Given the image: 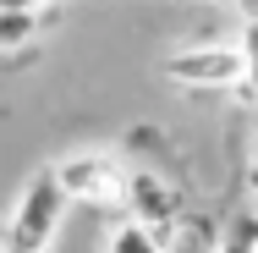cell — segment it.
Returning a JSON list of instances; mask_svg holds the SVG:
<instances>
[{"label": "cell", "mask_w": 258, "mask_h": 253, "mask_svg": "<svg viewBox=\"0 0 258 253\" xmlns=\"http://www.w3.org/2000/svg\"><path fill=\"white\" fill-rule=\"evenodd\" d=\"M66 182H60V171H39L28 187H22V198L11 209V231H6V248H22V253H44L55 237V226H60V209H66Z\"/></svg>", "instance_id": "1"}, {"label": "cell", "mask_w": 258, "mask_h": 253, "mask_svg": "<svg viewBox=\"0 0 258 253\" xmlns=\"http://www.w3.org/2000/svg\"><path fill=\"white\" fill-rule=\"evenodd\" d=\"M55 171H60L66 193H72L77 204H94V209H126V198H132V176L121 171L115 154H104V149L72 154V160H60Z\"/></svg>", "instance_id": "2"}, {"label": "cell", "mask_w": 258, "mask_h": 253, "mask_svg": "<svg viewBox=\"0 0 258 253\" xmlns=\"http://www.w3.org/2000/svg\"><path fill=\"white\" fill-rule=\"evenodd\" d=\"M165 77L181 88H242L247 55H242V44H192L165 61Z\"/></svg>", "instance_id": "3"}, {"label": "cell", "mask_w": 258, "mask_h": 253, "mask_svg": "<svg viewBox=\"0 0 258 253\" xmlns=\"http://www.w3.org/2000/svg\"><path fill=\"white\" fill-rule=\"evenodd\" d=\"M132 220H143V226H154L159 237H176V226H181V198L170 193V182L154 176V171H132Z\"/></svg>", "instance_id": "4"}, {"label": "cell", "mask_w": 258, "mask_h": 253, "mask_svg": "<svg viewBox=\"0 0 258 253\" xmlns=\"http://www.w3.org/2000/svg\"><path fill=\"white\" fill-rule=\"evenodd\" d=\"M39 28H44V11L39 6H0V50L6 55H17Z\"/></svg>", "instance_id": "5"}, {"label": "cell", "mask_w": 258, "mask_h": 253, "mask_svg": "<svg viewBox=\"0 0 258 253\" xmlns=\"http://www.w3.org/2000/svg\"><path fill=\"white\" fill-rule=\"evenodd\" d=\"M110 253H170V248H165V237H159L154 226H143V220H126V226H115V237H110Z\"/></svg>", "instance_id": "6"}, {"label": "cell", "mask_w": 258, "mask_h": 253, "mask_svg": "<svg viewBox=\"0 0 258 253\" xmlns=\"http://www.w3.org/2000/svg\"><path fill=\"white\" fill-rule=\"evenodd\" d=\"M242 55H247V77H242V88H236V94L258 105V22L242 28Z\"/></svg>", "instance_id": "7"}, {"label": "cell", "mask_w": 258, "mask_h": 253, "mask_svg": "<svg viewBox=\"0 0 258 253\" xmlns=\"http://www.w3.org/2000/svg\"><path fill=\"white\" fill-rule=\"evenodd\" d=\"M225 253H258V215H236V220H231Z\"/></svg>", "instance_id": "8"}, {"label": "cell", "mask_w": 258, "mask_h": 253, "mask_svg": "<svg viewBox=\"0 0 258 253\" xmlns=\"http://www.w3.org/2000/svg\"><path fill=\"white\" fill-rule=\"evenodd\" d=\"M247 187L258 193V138H253V165H247Z\"/></svg>", "instance_id": "9"}, {"label": "cell", "mask_w": 258, "mask_h": 253, "mask_svg": "<svg viewBox=\"0 0 258 253\" xmlns=\"http://www.w3.org/2000/svg\"><path fill=\"white\" fill-rule=\"evenodd\" d=\"M236 11H242L247 22H258V0H236Z\"/></svg>", "instance_id": "10"}, {"label": "cell", "mask_w": 258, "mask_h": 253, "mask_svg": "<svg viewBox=\"0 0 258 253\" xmlns=\"http://www.w3.org/2000/svg\"><path fill=\"white\" fill-rule=\"evenodd\" d=\"M0 6H39V11H44V6H55V0H0Z\"/></svg>", "instance_id": "11"}, {"label": "cell", "mask_w": 258, "mask_h": 253, "mask_svg": "<svg viewBox=\"0 0 258 253\" xmlns=\"http://www.w3.org/2000/svg\"><path fill=\"white\" fill-rule=\"evenodd\" d=\"M6 253H22V248H6Z\"/></svg>", "instance_id": "12"}]
</instances>
